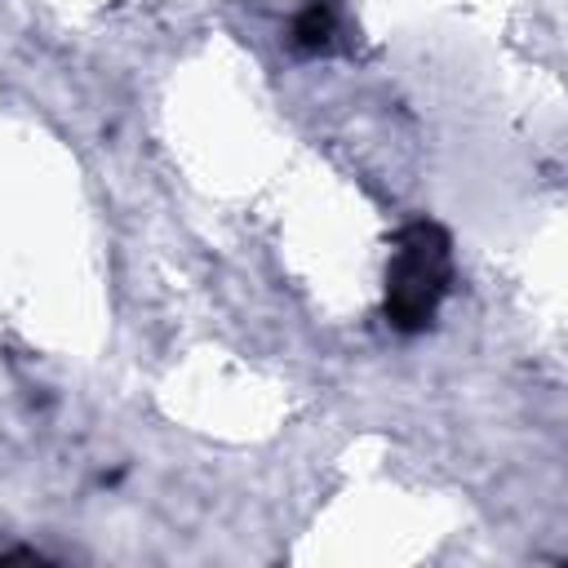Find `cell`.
I'll return each instance as SVG.
<instances>
[{
  "mask_svg": "<svg viewBox=\"0 0 568 568\" xmlns=\"http://www.w3.org/2000/svg\"><path fill=\"white\" fill-rule=\"evenodd\" d=\"M453 280V248L435 222H413L399 231L386 271V320L399 333H422Z\"/></svg>",
  "mask_w": 568,
  "mask_h": 568,
  "instance_id": "obj_1",
  "label": "cell"
},
{
  "mask_svg": "<svg viewBox=\"0 0 568 568\" xmlns=\"http://www.w3.org/2000/svg\"><path fill=\"white\" fill-rule=\"evenodd\" d=\"M337 31H342V18H337V4L333 0H306L288 27V40L293 49L302 53H333L337 49Z\"/></svg>",
  "mask_w": 568,
  "mask_h": 568,
  "instance_id": "obj_2",
  "label": "cell"
}]
</instances>
